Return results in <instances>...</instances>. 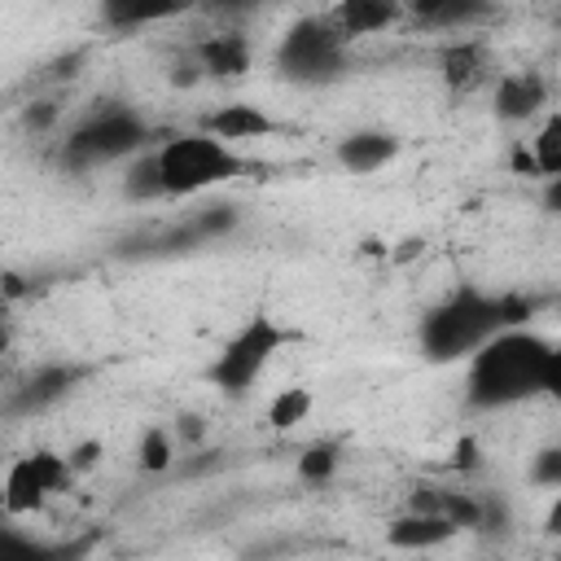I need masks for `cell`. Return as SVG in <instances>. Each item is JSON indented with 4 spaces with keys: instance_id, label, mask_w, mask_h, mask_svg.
Wrapping results in <instances>:
<instances>
[{
    "instance_id": "28",
    "label": "cell",
    "mask_w": 561,
    "mask_h": 561,
    "mask_svg": "<svg viewBox=\"0 0 561 561\" xmlns=\"http://www.w3.org/2000/svg\"><path fill=\"white\" fill-rule=\"evenodd\" d=\"M101 451H105V447H101L96 438H83V443H75V447L66 451V460H70V469H75V478H79V473H88V469L101 460Z\"/></svg>"
},
{
    "instance_id": "14",
    "label": "cell",
    "mask_w": 561,
    "mask_h": 561,
    "mask_svg": "<svg viewBox=\"0 0 561 561\" xmlns=\"http://www.w3.org/2000/svg\"><path fill=\"white\" fill-rule=\"evenodd\" d=\"M408 9L399 0H342L329 9L333 26L346 35V39H359V35H381L390 31Z\"/></svg>"
},
{
    "instance_id": "30",
    "label": "cell",
    "mask_w": 561,
    "mask_h": 561,
    "mask_svg": "<svg viewBox=\"0 0 561 561\" xmlns=\"http://www.w3.org/2000/svg\"><path fill=\"white\" fill-rule=\"evenodd\" d=\"M202 434H206L202 416H180V421H175V443H180V438H184V443H197Z\"/></svg>"
},
{
    "instance_id": "26",
    "label": "cell",
    "mask_w": 561,
    "mask_h": 561,
    "mask_svg": "<svg viewBox=\"0 0 561 561\" xmlns=\"http://www.w3.org/2000/svg\"><path fill=\"white\" fill-rule=\"evenodd\" d=\"M443 495H447V491H438L434 482H421V486H412L403 513H443Z\"/></svg>"
},
{
    "instance_id": "34",
    "label": "cell",
    "mask_w": 561,
    "mask_h": 561,
    "mask_svg": "<svg viewBox=\"0 0 561 561\" xmlns=\"http://www.w3.org/2000/svg\"><path fill=\"white\" fill-rule=\"evenodd\" d=\"M557 26H561V9H557Z\"/></svg>"
},
{
    "instance_id": "3",
    "label": "cell",
    "mask_w": 561,
    "mask_h": 561,
    "mask_svg": "<svg viewBox=\"0 0 561 561\" xmlns=\"http://www.w3.org/2000/svg\"><path fill=\"white\" fill-rule=\"evenodd\" d=\"M294 342H298V333H294L289 324H280V320L267 316V311H254V316L219 346V355L210 359L206 377H210V386H215L224 399H245L250 386L267 373V364H272L285 346H294Z\"/></svg>"
},
{
    "instance_id": "27",
    "label": "cell",
    "mask_w": 561,
    "mask_h": 561,
    "mask_svg": "<svg viewBox=\"0 0 561 561\" xmlns=\"http://www.w3.org/2000/svg\"><path fill=\"white\" fill-rule=\"evenodd\" d=\"M57 105L53 101H31L26 110H22V127H31V131H48L53 123H57Z\"/></svg>"
},
{
    "instance_id": "2",
    "label": "cell",
    "mask_w": 561,
    "mask_h": 561,
    "mask_svg": "<svg viewBox=\"0 0 561 561\" xmlns=\"http://www.w3.org/2000/svg\"><path fill=\"white\" fill-rule=\"evenodd\" d=\"M504 329H508L504 294H482L478 285H460L434 311H425V320H421V351L434 364L469 359L473 351H482Z\"/></svg>"
},
{
    "instance_id": "18",
    "label": "cell",
    "mask_w": 561,
    "mask_h": 561,
    "mask_svg": "<svg viewBox=\"0 0 561 561\" xmlns=\"http://www.w3.org/2000/svg\"><path fill=\"white\" fill-rule=\"evenodd\" d=\"M311 408H316V394L307 386H280L272 394V403H267V425L276 434H289L311 416Z\"/></svg>"
},
{
    "instance_id": "24",
    "label": "cell",
    "mask_w": 561,
    "mask_h": 561,
    "mask_svg": "<svg viewBox=\"0 0 561 561\" xmlns=\"http://www.w3.org/2000/svg\"><path fill=\"white\" fill-rule=\"evenodd\" d=\"M530 482L548 486L552 495L561 491V447H543V451L530 456Z\"/></svg>"
},
{
    "instance_id": "23",
    "label": "cell",
    "mask_w": 561,
    "mask_h": 561,
    "mask_svg": "<svg viewBox=\"0 0 561 561\" xmlns=\"http://www.w3.org/2000/svg\"><path fill=\"white\" fill-rule=\"evenodd\" d=\"M232 224H237V210L219 202V206H206V210H197V215H193L188 237H193V241H202V237H219V232H228Z\"/></svg>"
},
{
    "instance_id": "4",
    "label": "cell",
    "mask_w": 561,
    "mask_h": 561,
    "mask_svg": "<svg viewBox=\"0 0 561 561\" xmlns=\"http://www.w3.org/2000/svg\"><path fill=\"white\" fill-rule=\"evenodd\" d=\"M158 167H162V184H167V197H193V193H206V188H219L237 175H245V158L215 140L210 131H180V136H167L158 145Z\"/></svg>"
},
{
    "instance_id": "1",
    "label": "cell",
    "mask_w": 561,
    "mask_h": 561,
    "mask_svg": "<svg viewBox=\"0 0 561 561\" xmlns=\"http://www.w3.org/2000/svg\"><path fill=\"white\" fill-rule=\"evenodd\" d=\"M548 355L552 342L530 329H504L465 364V399L478 412L517 408L535 394H543L548 381Z\"/></svg>"
},
{
    "instance_id": "12",
    "label": "cell",
    "mask_w": 561,
    "mask_h": 561,
    "mask_svg": "<svg viewBox=\"0 0 561 561\" xmlns=\"http://www.w3.org/2000/svg\"><path fill=\"white\" fill-rule=\"evenodd\" d=\"M193 57H197V66H202L206 79H241V75L250 70V61H254L250 39L237 35V31L202 35V39L193 44Z\"/></svg>"
},
{
    "instance_id": "32",
    "label": "cell",
    "mask_w": 561,
    "mask_h": 561,
    "mask_svg": "<svg viewBox=\"0 0 561 561\" xmlns=\"http://www.w3.org/2000/svg\"><path fill=\"white\" fill-rule=\"evenodd\" d=\"M543 206H548V210H557V215H561V175H557V180H548V184H543Z\"/></svg>"
},
{
    "instance_id": "17",
    "label": "cell",
    "mask_w": 561,
    "mask_h": 561,
    "mask_svg": "<svg viewBox=\"0 0 561 561\" xmlns=\"http://www.w3.org/2000/svg\"><path fill=\"white\" fill-rule=\"evenodd\" d=\"M123 197H127V202H162V197H167L162 167H158V149H145V153H136V158L123 167Z\"/></svg>"
},
{
    "instance_id": "35",
    "label": "cell",
    "mask_w": 561,
    "mask_h": 561,
    "mask_svg": "<svg viewBox=\"0 0 561 561\" xmlns=\"http://www.w3.org/2000/svg\"><path fill=\"white\" fill-rule=\"evenodd\" d=\"M552 561H561V552H557V557H552Z\"/></svg>"
},
{
    "instance_id": "29",
    "label": "cell",
    "mask_w": 561,
    "mask_h": 561,
    "mask_svg": "<svg viewBox=\"0 0 561 561\" xmlns=\"http://www.w3.org/2000/svg\"><path fill=\"white\" fill-rule=\"evenodd\" d=\"M543 394L561 403V337L552 342V355H548V381H543Z\"/></svg>"
},
{
    "instance_id": "5",
    "label": "cell",
    "mask_w": 561,
    "mask_h": 561,
    "mask_svg": "<svg viewBox=\"0 0 561 561\" xmlns=\"http://www.w3.org/2000/svg\"><path fill=\"white\" fill-rule=\"evenodd\" d=\"M145 140H149V123L136 110L101 105L88 118H79L70 127V136L61 140V167L92 171V167H105V162H118V158L131 162L136 153H145Z\"/></svg>"
},
{
    "instance_id": "11",
    "label": "cell",
    "mask_w": 561,
    "mask_h": 561,
    "mask_svg": "<svg viewBox=\"0 0 561 561\" xmlns=\"http://www.w3.org/2000/svg\"><path fill=\"white\" fill-rule=\"evenodd\" d=\"M438 70H443V83L451 92H469V88L486 83V75H491V48H486V39L482 35L451 39L443 48V57H438Z\"/></svg>"
},
{
    "instance_id": "19",
    "label": "cell",
    "mask_w": 561,
    "mask_h": 561,
    "mask_svg": "<svg viewBox=\"0 0 561 561\" xmlns=\"http://www.w3.org/2000/svg\"><path fill=\"white\" fill-rule=\"evenodd\" d=\"M530 158H535V175L548 184L561 175V110L543 114V123L535 127V140H530Z\"/></svg>"
},
{
    "instance_id": "9",
    "label": "cell",
    "mask_w": 561,
    "mask_h": 561,
    "mask_svg": "<svg viewBox=\"0 0 561 561\" xmlns=\"http://www.w3.org/2000/svg\"><path fill=\"white\" fill-rule=\"evenodd\" d=\"M202 131H210V136L224 140V145H241V140H263V136L280 131V123H276L263 105L228 101V105H215V110L202 118Z\"/></svg>"
},
{
    "instance_id": "6",
    "label": "cell",
    "mask_w": 561,
    "mask_h": 561,
    "mask_svg": "<svg viewBox=\"0 0 561 561\" xmlns=\"http://www.w3.org/2000/svg\"><path fill=\"white\" fill-rule=\"evenodd\" d=\"M346 48L351 39L333 26L329 13H311L298 18L280 44H276V70L289 83H333L346 70Z\"/></svg>"
},
{
    "instance_id": "20",
    "label": "cell",
    "mask_w": 561,
    "mask_h": 561,
    "mask_svg": "<svg viewBox=\"0 0 561 561\" xmlns=\"http://www.w3.org/2000/svg\"><path fill=\"white\" fill-rule=\"evenodd\" d=\"M175 434L167 425H145L140 438H136V465L140 473H167L175 465Z\"/></svg>"
},
{
    "instance_id": "15",
    "label": "cell",
    "mask_w": 561,
    "mask_h": 561,
    "mask_svg": "<svg viewBox=\"0 0 561 561\" xmlns=\"http://www.w3.org/2000/svg\"><path fill=\"white\" fill-rule=\"evenodd\" d=\"M79 377H83V368H75V364H44V368H35L31 386L22 390V403L26 408H53L75 390Z\"/></svg>"
},
{
    "instance_id": "22",
    "label": "cell",
    "mask_w": 561,
    "mask_h": 561,
    "mask_svg": "<svg viewBox=\"0 0 561 561\" xmlns=\"http://www.w3.org/2000/svg\"><path fill=\"white\" fill-rule=\"evenodd\" d=\"M337 465H342L337 443H311V447H302V456H298V478L311 482V486H324V482H333Z\"/></svg>"
},
{
    "instance_id": "31",
    "label": "cell",
    "mask_w": 561,
    "mask_h": 561,
    "mask_svg": "<svg viewBox=\"0 0 561 561\" xmlns=\"http://www.w3.org/2000/svg\"><path fill=\"white\" fill-rule=\"evenodd\" d=\"M543 535L561 539V491L552 495V504H548V513H543Z\"/></svg>"
},
{
    "instance_id": "7",
    "label": "cell",
    "mask_w": 561,
    "mask_h": 561,
    "mask_svg": "<svg viewBox=\"0 0 561 561\" xmlns=\"http://www.w3.org/2000/svg\"><path fill=\"white\" fill-rule=\"evenodd\" d=\"M70 482H75V469H70V460H66L61 451H48V447L26 451V456L9 460V469H4V491H0L4 513H9V517L35 513V508H44L53 495H61Z\"/></svg>"
},
{
    "instance_id": "10",
    "label": "cell",
    "mask_w": 561,
    "mask_h": 561,
    "mask_svg": "<svg viewBox=\"0 0 561 561\" xmlns=\"http://www.w3.org/2000/svg\"><path fill=\"white\" fill-rule=\"evenodd\" d=\"M333 158L342 171L351 175H373L381 171L386 162L399 158V136L381 131V127H364V131H346L337 145H333Z\"/></svg>"
},
{
    "instance_id": "16",
    "label": "cell",
    "mask_w": 561,
    "mask_h": 561,
    "mask_svg": "<svg viewBox=\"0 0 561 561\" xmlns=\"http://www.w3.org/2000/svg\"><path fill=\"white\" fill-rule=\"evenodd\" d=\"M491 9L486 4H469V0H425V4H412V18L430 31H456L469 26V22H482Z\"/></svg>"
},
{
    "instance_id": "21",
    "label": "cell",
    "mask_w": 561,
    "mask_h": 561,
    "mask_svg": "<svg viewBox=\"0 0 561 561\" xmlns=\"http://www.w3.org/2000/svg\"><path fill=\"white\" fill-rule=\"evenodd\" d=\"M486 508H491V500H482V495H473V491H447V495H443V517H447L456 530H478V526H486Z\"/></svg>"
},
{
    "instance_id": "33",
    "label": "cell",
    "mask_w": 561,
    "mask_h": 561,
    "mask_svg": "<svg viewBox=\"0 0 561 561\" xmlns=\"http://www.w3.org/2000/svg\"><path fill=\"white\" fill-rule=\"evenodd\" d=\"M4 294H9V298H18V294H22V276H18V272H9V276H4Z\"/></svg>"
},
{
    "instance_id": "13",
    "label": "cell",
    "mask_w": 561,
    "mask_h": 561,
    "mask_svg": "<svg viewBox=\"0 0 561 561\" xmlns=\"http://www.w3.org/2000/svg\"><path fill=\"white\" fill-rule=\"evenodd\" d=\"M460 530L443 517V513H399L386 526V543L394 552H434L443 543H451Z\"/></svg>"
},
{
    "instance_id": "25",
    "label": "cell",
    "mask_w": 561,
    "mask_h": 561,
    "mask_svg": "<svg viewBox=\"0 0 561 561\" xmlns=\"http://www.w3.org/2000/svg\"><path fill=\"white\" fill-rule=\"evenodd\" d=\"M171 9H140V4H105V22L110 26H145L153 18H167Z\"/></svg>"
},
{
    "instance_id": "8",
    "label": "cell",
    "mask_w": 561,
    "mask_h": 561,
    "mask_svg": "<svg viewBox=\"0 0 561 561\" xmlns=\"http://www.w3.org/2000/svg\"><path fill=\"white\" fill-rule=\"evenodd\" d=\"M548 105V79L539 70H504L491 88V114L500 123H530Z\"/></svg>"
}]
</instances>
